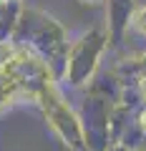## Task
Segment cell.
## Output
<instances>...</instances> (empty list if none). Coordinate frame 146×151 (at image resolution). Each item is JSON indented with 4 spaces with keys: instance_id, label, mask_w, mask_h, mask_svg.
I'll return each instance as SVG.
<instances>
[{
    "instance_id": "1",
    "label": "cell",
    "mask_w": 146,
    "mask_h": 151,
    "mask_svg": "<svg viewBox=\"0 0 146 151\" xmlns=\"http://www.w3.org/2000/svg\"><path fill=\"white\" fill-rule=\"evenodd\" d=\"M103 48V33L101 30H93L83 38L81 43L76 45V50L70 53L68 58V76L73 83H83L86 81V76L93 70L96 65V58Z\"/></svg>"
},
{
    "instance_id": "2",
    "label": "cell",
    "mask_w": 146,
    "mask_h": 151,
    "mask_svg": "<svg viewBox=\"0 0 146 151\" xmlns=\"http://www.w3.org/2000/svg\"><path fill=\"white\" fill-rule=\"evenodd\" d=\"M53 124L73 146H81V131H78L76 119H73V116L65 111V106H60V103L55 106V111H53Z\"/></svg>"
},
{
    "instance_id": "3",
    "label": "cell",
    "mask_w": 146,
    "mask_h": 151,
    "mask_svg": "<svg viewBox=\"0 0 146 151\" xmlns=\"http://www.w3.org/2000/svg\"><path fill=\"white\" fill-rule=\"evenodd\" d=\"M108 151H126V149H121V146H116V149H108Z\"/></svg>"
}]
</instances>
